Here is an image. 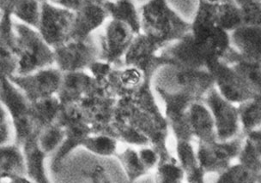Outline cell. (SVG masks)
Masks as SVG:
<instances>
[{
	"label": "cell",
	"mask_w": 261,
	"mask_h": 183,
	"mask_svg": "<svg viewBox=\"0 0 261 183\" xmlns=\"http://www.w3.org/2000/svg\"><path fill=\"white\" fill-rule=\"evenodd\" d=\"M113 121L126 124L146 138L158 151L159 160L171 156L167 145L169 125L156 103L150 80L130 95L117 99Z\"/></svg>",
	"instance_id": "obj_1"
},
{
	"label": "cell",
	"mask_w": 261,
	"mask_h": 183,
	"mask_svg": "<svg viewBox=\"0 0 261 183\" xmlns=\"http://www.w3.org/2000/svg\"><path fill=\"white\" fill-rule=\"evenodd\" d=\"M140 33L161 50L190 32L191 22L174 11L165 0H149L139 8Z\"/></svg>",
	"instance_id": "obj_2"
},
{
	"label": "cell",
	"mask_w": 261,
	"mask_h": 183,
	"mask_svg": "<svg viewBox=\"0 0 261 183\" xmlns=\"http://www.w3.org/2000/svg\"><path fill=\"white\" fill-rule=\"evenodd\" d=\"M150 82L154 89L189 98L194 101L203 100L214 86L212 75L206 69H186L173 65L159 68Z\"/></svg>",
	"instance_id": "obj_3"
},
{
	"label": "cell",
	"mask_w": 261,
	"mask_h": 183,
	"mask_svg": "<svg viewBox=\"0 0 261 183\" xmlns=\"http://www.w3.org/2000/svg\"><path fill=\"white\" fill-rule=\"evenodd\" d=\"M11 28L17 66L15 75H27L55 66L54 49L38 30L12 18Z\"/></svg>",
	"instance_id": "obj_4"
},
{
	"label": "cell",
	"mask_w": 261,
	"mask_h": 183,
	"mask_svg": "<svg viewBox=\"0 0 261 183\" xmlns=\"http://www.w3.org/2000/svg\"><path fill=\"white\" fill-rule=\"evenodd\" d=\"M56 123L62 128L64 140L53 158L51 168L54 171H59L69 154L82 147L85 139L92 134L90 124L77 105L61 106Z\"/></svg>",
	"instance_id": "obj_5"
},
{
	"label": "cell",
	"mask_w": 261,
	"mask_h": 183,
	"mask_svg": "<svg viewBox=\"0 0 261 183\" xmlns=\"http://www.w3.org/2000/svg\"><path fill=\"white\" fill-rule=\"evenodd\" d=\"M136 34L124 22L108 18L94 34L98 49V60L114 67H121L123 58Z\"/></svg>",
	"instance_id": "obj_6"
},
{
	"label": "cell",
	"mask_w": 261,
	"mask_h": 183,
	"mask_svg": "<svg viewBox=\"0 0 261 183\" xmlns=\"http://www.w3.org/2000/svg\"><path fill=\"white\" fill-rule=\"evenodd\" d=\"M0 103L11 116L15 144L22 148L28 140L36 137L30 121V103L6 76H0Z\"/></svg>",
	"instance_id": "obj_7"
},
{
	"label": "cell",
	"mask_w": 261,
	"mask_h": 183,
	"mask_svg": "<svg viewBox=\"0 0 261 183\" xmlns=\"http://www.w3.org/2000/svg\"><path fill=\"white\" fill-rule=\"evenodd\" d=\"M207 70L212 75L214 87L218 93L236 105L260 96V90L255 88L231 65L217 61Z\"/></svg>",
	"instance_id": "obj_8"
},
{
	"label": "cell",
	"mask_w": 261,
	"mask_h": 183,
	"mask_svg": "<svg viewBox=\"0 0 261 183\" xmlns=\"http://www.w3.org/2000/svg\"><path fill=\"white\" fill-rule=\"evenodd\" d=\"M62 75L59 69L52 66L27 75H13L8 79L29 102L33 103L56 97Z\"/></svg>",
	"instance_id": "obj_9"
},
{
	"label": "cell",
	"mask_w": 261,
	"mask_h": 183,
	"mask_svg": "<svg viewBox=\"0 0 261 183\" xmlns=\"http://www.w3.org/2000/svg\"><path fill=\"white\" fill-rule=\"evenodd\" d=\"M55 66L62 73L85 71L98 60L94 34L85 39H71L54 49Z\"/></svg>",
	"instance_id": "obj_10"
},
{
	"label": "cell",
	"mask_w": 261,
	"mask_h": 183,
	"mask_svg": "<svg viewBox=\"0 0 261 183\" xmlns=\"http://www.w3.org/2000/svg\"><path fill=\"white\" fill-rule=\"evenodd\" d=\"M116 101V98L95 82L92 91L77 105L90 124L92 134L110 135Z\"/></svg>",
	"instance_id": "obj_11"
},
{
	"label": "cell",
	"mask_w": 261,
	"mask_h": 183,
	"mask_svg": "<svg viewBox=\"0 0 261 183\" xmlns=\"http://www.w3.org/2000/svg\"><path fill=\"white\" fill-rule=\"evenodd\" d=\"M74 15L73 11L51 2L41 3V16L36 29L49 46L56 48L71 38Z\"/></svg>",
	"instance_id": "obj_12"
},
{
	"label": "cell",
	"mask_w": 261,
	"mask_h": 183,
	"mask_svg": "<svg viewBox=\"0 0 261 183\" xmlns=\"http://www.w3.org/2000/svg\"><path fill=\"white\" fill-rule=\"evenodd\" d=\"M203 102L212 114L218 140L226 141L241 135L237 105L224 99L214 86L205 95Z\"/></svg>",
	"instance_id": "obj_13"
},
{
	"label": "cell",
	"mask_w": 261,
	"mask_h": 183,
	"mask_svg": "<svg viewBox=\"0 0 261 183\" xmlns=\"http://www.w3.org/2000/svg\"><path fill=\"white\" fill-rule=\"evenodd\" d=\"M242 142V134L226 141L214 140L208 142H198L196 154L204 173L219 174L228 168L232 161L237 159Z\"/></svg>",
	"instance_id": "obj_14"
},
{
	"label": "cell",
	"mask_w": 261,
	"mask_h": 183,
	"mask_svg": "<svg viewBox=\"0 0 261 183\" xmlns=\"http://www.w3.org/2000/svg\"><path fill=\"white\" fill-rule=\"evenodd\" d=\"M158 56L164 65L196 70H207L209 65L205 54L194 41L191 32L162 49Z\"/></svg>",
	"instance_id": "obj_15"
},
{
	"label": "cell",
	"mask_w": 261,
	"mask_h": 183,
	"mask_svg": "<svg viewBox=\"0 0 261 183\" xmlns=\"http://www.w3.org/2000/svg\"><path fill=\"white\" fill-rule=\"evenodd\" d=\"M161 48L145 35L139 34L128 48L123 58L122 66L138 68L151 80L154 73L163 66L159 57Z\"/></svg>",
	"instance_id": "obj_16"
},
{
	"label": "cell",
	"mask_w": 261,
	"mask_h": 183,
	"mask_svg": "<svg viewBox=\"0 0 261 183\" xmlns=\"http://www.w3.org/2000/svg\"><path fill=\"white\" fill-rule=\"evenodd\" d=\"M95 86V80L87 70L63 73L56 98L61 106L79 105Z\"/></svg>",
	"instance_id": "obj_17"
},
{
	"label": "cell",
	"mask_w": 261,
	"mask_h": 183,
	"mask_svg": "<svg viewBox=\"0 0 261 183\" xmlns=\"http://www.w3.org/2000/svg\"><path fill=\"white\" fill-rule=\"evenodd\" d=\"M231 48L245 59L260 62V26L243 24L230 33Z\"/></svg>",
	"instance_id": "obj_18"
},
{
	"label": "cell",
	"mask_w": 261,
	"mask_h": 183,
	"mask_svg": "<svg viewBox=\"0 0 261 183\" xmlns=\"http://www.w3.org/2000/svg\"><path fill=\"white\" fill-rule=\"evenodd\" d=\"M104 3L92 4L74 12L70 40L88 38L104 24L109 18Z\"/></svg>",
	"instance_id": "obj_19"
},
{
	"label": "cell",
	"mask_w": 261,
	"mask_h": 183,
	"mask_svg": "<svg viewBox=\"0 0 261 183\" xmlns=\"http://www.w3.org/2000/svg\"><path fill=\"white\" fill-rule=\"evenodd\" d=\"M188 120L193 139L198 142L218 140L212 114L203 100L191 104L188 110Z\"/></svg>",
	"instance_id": "obj_20"
},
{
	"label": "cell",
	"mask_w": 261,
	"mask_h": 183,
	"mask_svg": "<svg viewBox=\"0 0 261 183\" xmlns=\"http://www.w3.org/2000/svg\"><path fill=\"white\" fill-rule=\"evenodd\" d=\"M11 22V16L2 15L0 20V76L6 77L15 75L17 66Z\"/></svg>",
	"instance_id": "obj_21"
},
{
	"label": "cell",
	"mask_w": 261,
	"mask_h": 183,
	"mask_svg": "<svg viewBox=\"0 0 261 183\" xmlns=\"http://www.w3.org/2000/svg\"><path fill=\"white\" fill-rule=\"evenodd\" d=\"M177 161L182 169L188 183H205V173L199 164V159L192 141H175Z\"/></svg>",
	"instance_id": "obj_22"
},
{
	"label": "cell",
	"mask_w": 261,
	"mask_h": 183,
	"mask_svg": "<svg viewBox=\"0 0 261 183\" xmlns=\"http://www.w3.org/2000/svg\"><path fill=\"white\" fill-rule=\"evenodd\" d=\"M27 175V164L22 149L16 144L0 146V180Z\"/></svg>",
	"instance_id": "obj_23"
},
{
	"label": "cell",
	"mask_w": 261,
	"mask_h": 183,
	"mask_svg": "<svg viewBox=\"0 0 261 183\" xmlns=\"http://www.w3.org/2000/svg\"><path fill=\"white\" fill-rule=\"evenodd\" d=\"M60 109L61 105L56 97L30 103V121L35 135H38L41 130L55 124L60 114Z\"/></svg>",
	"instance_id": "obj_24"
},
{
	"label": "cell",
	"mask_w": 261,
	"mask_h": 183,
	"mask_svg": "<svg viewBox=\"0 0 261 183\" xmlns=\"http://www.w3.org/2000/svg\"><path fill=\"white\" fill-rule=\"evenodd\" d=\"M237 159L242 166L261 175L260 129L243 135V142Z\"/></svg>",
	"instance_id": "obj_25"
},
{
	"label": "cell",
	"mask_w": 261,
	"mask_h": 183,
	"mask_svg": "<svg viewBox=\"0 0 261 183\" xmlns=\"http://www.w3.org/2000/svg\"><path fill=\"white\" fill-rule=\"evenodd\" d=\"M27 164V175L35 183H51L46 174V155L38 148L36 137L31 138L22 146Z\"/></svg>",
	"instance_id": "obj_26"
},
{
	"label": "cell",
	"mask_w": 261,
	"mask_h": 183,
	"mask_svg": "<svg viewBox=\"0 0 261 183\" xmlns=\"http://www.w3.org/2000/svg\"><path fill=\"white\" fill-rule=\"evenodd\" d=\"M104 7L109 14V18L118 20L134 30L136 35L140 33L139 10L133 0H123L117 2L105 1Z\"/></svg>",
	"instance_id": "obj_27"
},
{
	"label": "cell",
	"mask_w": 261,
	"mask_h": 183,
	"mask_svg": "<svg viewBox=\"0 0 261 183\" xmlns=\"http://www.w3.org/2000/svg\"><path fill=\"white\" fill-rule=\"evenodd\" d=\"M239 114L241 134L242 135L253 130L260 129V96L237 105Z\"/></svg>",
	"instance_id": "obj_28"
},
{
	"label": "cell",
	"mask_w": 261,
	"mask_h": 183,
	"mask_svg": "<svg viewBox=\"0 0 261 183\" xmlns=\"http://www.w3.org/2000/svg\"><path fill=\"white\" fill-rule=\"evenodd\" d=\"M215 20L218 27L228 33L244 24L242 9L237 4L224 3L216 6Z\"/></svg>",
	"instance_id": "obj_29"
},
{
	"label": "cell",
	"mask_w": 261,
	"mask_h": 183,
	"mask_svg": "<svg viewBox=\"0 0 261 183\" xmlns=\"http://www.w3.org/2000/svg\"><path fill=\"white\" fill-rule=\"evenodd\" d=\"M115 157L120 161L125 172L128 183H135L149 172L140 159L139 152L128 147L121 152H117Z\"/></svg>",
	"instance_id": "obj_30"
},
{
	"label": "cell",
	"mask_w": 261,
	"mask_h": 183,
	"mask_svg": "<svg viewBox=\"0 0 261 183\" xmlns=\"http://www.w3.org/2000/svg\"><path fill=\"white\" fill-rule=\"evenodd\" d=\"M118 141L115 138L105 134H91L83 143L82 147L95 156L109 158L115 156L118 151Z\"/></svg>",
	"instance_id": "obj_31"
},
{
	"label": "cell",
	"mask_w": 261,
	"mask_h": 183,
	"mask_svg": "<svg viewBox=\"0 0 261 183\" xmlns=\"http://www.w3.org/2000/svg\"><path fill=\"white\" fill-rule=\"evenodd\" d=\"M41 3L38 0H19L11 17L30 27L37 28L41 16Z\"/></svg>",
	"instance_id": "obj_32"
},
{
	"label": "cell",
	"mask_w": 261,
	"mask_h": 183,
	"mask_svg": "<svg viewBox=\"0 0 261 183\" xmlns=\"http://www.w3.org/2000/svg\"><path fill=\"white\" fill-rule=\"evenodd\" d=\"M185 175L176 158L160 159L156 164L155 183H182Z\"/></svg>",
	"instance_id": "obj_33"
},
{
	"label": "cell",
	"mask_w": 261,
	"mask_h": 183,
	"mask_svg": "<svg viewBox=\"0 0 261 183\" xmlns=\"http://www.w3.org/2000/svg\"><path fill=\"white\" fill-rule=\"evenodd\" d=\"M64 140V131L62 128L55 121L43 130H41L36 135V142L38 148L45 155H48L53 151H56Z\"/></svg>",
	"instance_id": "obj_34"
},
{
	"label": "cell",
	"mask_w": 261,
	"mask_h": 183,
	"mask_svg": "<svg viewBox=\"0 0 261 183\" xmlns=\"http://www.w3.org/2000/svg\"><path fill=\"white\" fill-rule=\"evenodd\" d=\"M261 175L248 170L242 164H230L218 174L215 183H260Z\"/></svg>",
	"instance_id": "obj_35"
},
{
	"label": "cell",
	"mask_w": 261,
	"mask_h": 183,
	"mask_svg": "<svg viewBox=\"0 0 261 183\" xmlns=\"http://www.w3.org/2000/svg\"><path fill=\"white\" fill-rule=\"evenodd\" d=\"M12 130L11 116L3 104L0 103V146L10 143Z\"/></svg>",
	"instance_id": "obj_36"
},
{
	"label": "cell",
	"mask_w": 261,
	"mask_h": 183,
	"mask_svg": "<svg viewBox=\"0 0 261 183\" xmlns=\"http://www.w3.org/2000/svg\"><path fill=\"white\" fill-rule=\"evenodd\" d=\"M139 157L144 166L146 167L147 170H150L152 168L156 166L158 161H159V155H158V151H155V149L151 147L150 145H145L141 149H139Z\"/></svg>",
	"instance_id": "obj_37"
},
{
	"label": "cell",
	"mask_w": 261,
	"mask_h": 183,
	"mask_svg": "<svg viewBox=\"0 0 261 183\" xmlns=\"http://www.w3.org/2000/svg\"><path fill=\"white\" fill-rule=\"evenodd\" d=\"M106 0H54L52 3L61 6L63 8L67 9L69 11H79L85 6H90L92 4H103Z\"/></svg>",
	"instance_id": "obj_38"
},
{
	"label": "cell",
	"mask_w": 261,
	"mask_h": 183,
	"mask_svg": "<svg viewBox=\"0 0 261 183\" xmlns=\"http://www.w3.org/2000/svg\"><path fill=\"white\" fill-rule=\"evenodd\" d=\"M104 171L105 169L101 165H96L93 168L92 170L87 171L85 174L87 175L88 177L90 178L91 183H102L101 176Z\"/></svg>",
	"instance_id": "obj_39"
},
{
	"label": "cell",
	"mask_w": 261,
	"mask_h": 183,
	"mask_svg": "<svg viewBox=\"0 0 261 183\" xmlns=\"http://www.w3.org/2000/svg\"><path fill=\"white\" fill-rule=\"evenodd\" d=\"M19 0H0V11L2 15L11 16L14 8L16 7Z\"/></svg>",
	"instance_id": "obj_40"
},
{
	"label": "cell",
	"mask_w": 261,
	"mask_h": 183,
	"mask_svg": "<svg viewBox=\"0 0 261 183\" xmlns=\"http://www.w3.org/2000/svg\"><path fill=\"white\" fill-rule=\"evenodd\" d=\"M8 183H35L28 175L16 176L9 180Z\"/></svg>",
	"instance_id": "obj_41"
},
{
	"label": "cell",
	"mask_w": 261,
	"mask_h": 183,
	"mask_svg": "<svg viewBox=\"0 0 261 183\" xmlns=\"http://www.w3.org/2000/svg\"><path fill=\"white\" fill-rule=\"evenodd\" d=\"M101 180H102V183H112L109 180V177L107 176L106 171H104L102 173V176H101Z\"/></svg>",
	"instance_id": "obj_42"
},
{
	"label": "cell",
	"mask_w": 261,
	"mask_h": 183,
	"mask_svg": "<svg viewBox=\"0 0 261 183\" xmlns=\"http://www.w3.org/2000/svg\"><path fill=\"white\" fill-rule=\"evenodd\" d=\"M39 2H41V3H45V2H51L52 3L54 0H38Z\"/></svg>",
	"instance_id": "obj_43"
},
{
	"label": "cell",
	"mask_w": 261,
	"mask_h": 183,
	"mask_svg": "<svg viewBox=\"0 0 261 183\" xmlns=\"http://www.w3.org/2000/svg\"><path fill=\"white\" fill-rule=\"evenodd\" d=\"M106 1H110V2H117V1H123V0H106Z\"/></svg>",
	"instance_id": "obj_44"
},
{
	"label": "cell",
	"mask_w": 261,
	"mask_h": 183,
	"mask_svg": "<svg viewBox=\"0 0 261 183\" xmlns=\"http://www.w3.org/2000/svg\"><path fill=\"white\" fill-rule=\"evenodd\" d=\"M1 17H2V15H0V20H1Z\"/></svg>",
	"instance_id": "obj_45"
},
{
	"label": "cell",
	"mask_w": 261,
	"mask_h": 183,
	"mask_svg": "<svg viewBox=\"0 0 261 183\" xmlns=\"http://www.w3.org/2000/svg\"><path fill=\"white\" fill-rule=\"evenodd\" d=\"M0 15H2V13H1V11H0Z\"/></svg>",
	"instance_id": "obj_46"
},
{
	"label": "cell",
	"mask_w": 261,
	"mask_h": 183,
	"mask_svg": "<svg viewBox=\"0 0 261 183\" xmlns=\"http://www.w3.org/2000/svg\"><path fill=\"white\" fill-rule=\"evenodd\" d=\"M0 182H1V180H0Z\"/></svg>",
	"instance_id": "obj_47"
}]
</instances>
